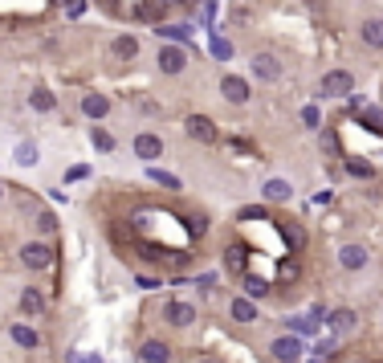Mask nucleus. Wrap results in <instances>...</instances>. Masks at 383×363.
I'll list each match as a JSON object with an SVG mask.
<instances>
[{"label": "nucleus", "instance_id": "obj_10", "mask_svg": "<svg viewBox=\"0 0 383 363\" xmlns=\"http://www.w3.org/2000/svg\"><path fill=\"white\" fill-rule=\"evenodd\" d=\"M224 269L236 274V278H245V269H249V249H245V245H229V249H224Z\"/></svg>", "mask_w": 383, "mask_h": 363}, {"label": "nucleus", "instance_id": "obj_5", "mask_svg": "<svg viewBox=\"0 0 383 363\" xmlns=\"http://www.w3.org/2000/svg\"><path fill=\"white\" fill-rule=\"evenodd\" d=\"M269 351H273V359L278 363H298L302 359V339L298 335H282V339L269 343Z\"/></svg>", "mask_w": 383, "mask_h": 363}, {"label": "nucleus", "instance_id": "obj_34", "mask_svg": "<svg viewBox=\"0 0 383 363\" xmlns=\"http://www.w3.org/2000/svg\"><path fill=\"white\" fill-rule=\"evenodd\" d=\"M37 229L53 233V229H57V216H53V213H37Z\"/></svg>", "mask_w": 383, "mask_h": 363}, {"label": "nucleus", "instance_id": "obj_29", "mask_svg": "<svg viewBox=\"0 0 383 363\" xmlns=\"http://www.w3.org/2000/svg\"><path fill=\"white\" fill-rule=\"evenodd\" d=\"M347 172L350 176H359V180H371V176H375V167L363 164V160H347Z\"/></svg>", "mask_w": 383, "mask_h": 363}, {"label": "nucleus", "instance_id": "obj_32", "mask_svg": "<svg viewBox=\"0 0 383 363\" xmlns=\"http://www.w3.org/2000/svg\"><path fill=\"white\" fill-rule=\"evenodd\" d=\"M245 290H249V298H265L269 294V286L261 278H249V274H245Z\"/></svg>", "mask_w": 383, "mask_h": 363}, {"label": "nucleus", "instance_id": "obj_6", "mask_svg": "<svg viewBox=\"0 0 383 363\" xmlns=\"http://www.w3.org/2000/svg\"><path fill=\"white\" fill-rule=\"evenodd\" d=\"M135 155H139L143 164H155V160L164 155V139H159V135H151V131L135 135Z\"/></svg>", "mask_w": 383, "mask_h": 363}, {"label": "nucleus", "instance_id": "obj_3", "mask_svg": "<svg viewBox=\"0 0 383 363\" xmlns=\"http://www.w3.org/2000/svg\"><path fill=\"white\" fill-rule=\"evenodd\" d=\"M253 78L257 82H278L282 78V57L278 53H257L253 57Z\"/></svg>", "mask_w": 383, "mask_h": 363}, {"label": "nucleus", "instance_id": "obj_16", "mask_svg": "<svg viewBox=\"0 0 383 363\" xmlns=\"http://www.w3.org/2000/svg\"><path fill=\"white\" fill-rule=\"evenodd\" d=\"M110 53H115V57H122V62L139 57V37H131V33H118L115 41H110Z\"/></svg>", "mask_w": 383, "mask_h": 363}, {"label": "nucleus", "instance_id": "obj_30", "mask_svg": "<svg viewBox=\"0 0 383 363\" xmlns=\"http://www.w3.org/2000/svg\"><path fill=\"white\" fill-rule=\"evenodd\" d=\"M212 57H217V62H229V57H233V45H229L224 37H212Z\"/></svg>", "mask_w": 383, "mask_h": 363}, {"label": "nucleus", "instance_id": "obj_27", "mask_svg": "<svg viewBox=\"0 0 383 363\" xmlns=\"http://www.w3.org/2000/svg\"><path fill=\"white\" fill-rule=\"evenodd\" d=\"M90 143H94L98 151H115V135L102 131V127H94V131H90Z\"/></svg>", "mask_w": 383, "mask_h": 363}, {"label": "nucleus", "instance_id": "obj_7", "mask_svg": "<svg viewBox=\"0 0 383 363\" xmlns=\"http://www.w3.org/2000/svg\"><path fill=\"white\" fill-rule=\"evenodd\" d=\"M155 62H159L164 74H183V66H188V50H183V45H164Z\"/></svg>", "mask_w": 383, "mask_h": 363}, {"label": "nucleus", "instance_id": "obj_43", "mask_svg": "<svg viewBox=\"0 0 383 363\" xmlns=\"http://www.w3.org/2000/svg\"><path fill=\"white\" fill-rule=\"evenodd\" d=\"M53 4H74V0H53Z\"/></svg>", "mask_w": 383, "mask_h": 363}, {"label": "nucleus", "instance_id": "obj_15", "mask_svg": "<svg viewBox=\"0 0 383 363\" xmlns=\"http://www.w3.org/2000/svg\"><path fill=\"white\" fill-rule=\"evenodd\" d=\"M359 37H363V45H371V50H383V17H371L359 25Z\"/></svg>", "mask_w": 383, "mask_h": 363}, {"label": "nucleus", "instance_id": "obj_35", "mask_svg": "<svg viewBox=\"0 0 383 363\" xmlns=\"http://www.w3.org/2000/svg\"><path fill=\"white\" fill-rule=\"evenodd\" d=\"M302 123H306L310 131H318V127H322V123H318V106H306V111H302Z\"/></svg>", "mask_w": 383, "mask_h": 363}, {"label": "nucleus", "instance_id": "obj_41", "mask_svg": "<svg viewBox=\"0 0 383 363\" xmlns=\"http://www.w3.org/2000/svg\"><path fill=\"white\" fill-rule=\"evenodd\" d=\"M306 4H310V9H314V13H318V9H322V4H326V0H306Z\"/></svg>", "mask_w": 383, "mask_h": 363}, {"label": "nucleus", "instance_id": "obj_9", "mask_svg": "<svg viewBox=\"0 0 383 363\" xmlns=\"http://www.w3.org/2000/svg\"><path fill=\"white\" fill-rule=\"evenodd\" d=\"M220 94L229 102H236V106H245V102H249V82L236 78V74H229V78H220Z\"/></svg>", "mask_w": 383, "mask_h": 363}, {"label": "nucleus", "instance_id": "obj_28", "mask_svg": "<svg viewBox=\"0 0 383 363\" xmlns=\"http://www.w3.org/2000/svg\"><path fill=\"white\" fill-rule=\"evenodd\" d=\"M183 229H188L192 241H200L204 233H208V220H204V216H188V220H183Z\"/></svg>", "mask_w": 383, "mask_h": 363}, {"label": "nucleus", "instance_id": "obj_14", "mask_svg": "<svg viewBox=\"0 0 383 363\" xmlns=\"http://www.w3.org/2000/svg\"><path fill=\"white\" fill-rule=\"evenodd\" d=\"M171 9L167 0H143L135 13H139V21H147V25H164V13Z\"/></svg>", "mask_w": 383, "mask_h": 363}, {"label": "nucleus", "instance_id": "obj_2", "mask_svg": "<svg viewBox=\"0 0 383 363\" xmlns=\"http://www.w3.org/2000/svg\"><path fill=\"white\" fill-rule=\"evenodd\" d=\"M183 131H188V139H196V143H220V131H217V123L208 115H188L183 118Z\"/></svg>", "mask_w": 383, "mask_h": 363}, {"label": "nucleus", "instance_id": "obj_40", "mask_svg": "<svg viewBox=\"0 0 383 363\" xmlns=\"http://www.w3.org/2000/svg\"><path fill=\"white\" fill-rule=\"evenodd\" d=\"M171 9H192V0H167Z\"/></svg>", "mask_w": 383, "mask_h": 363}, {"label": "nucleus", "instance_id": "obj_31", "mask_svg": "<svg viewBox=\"0 0 383 363\" xmlns=\"http://www.w3.org/2000/svg\"><path fill=\"white\" fill-rule=\"evenodd\" d=\"M363 123L371 127V131H383V111H375V106H363Z\"/></svg>", "mask_w": 383, "mask_h": 363}, {"label": "nucleus", "instance_id": "obj_23", "mask_svg": "<svg viewBox=\"0 0 383 363\" xmlns=\"http://www.w3.org/2000/svg\"><path fill=\"white\" fill-rule=\"evenodd\" d=\"M29 106H33V111H41V115H50L53 106H57V99H53L45 86H37L33 94H29Z\"/></svg>", "mask_w": 383, "mask_h": 363}, {"label": "nucleus", "instance_id": "obj_33", "mask_svg": "<svg viewBox=\"0 0 383 363\" xmlns=\"http://www.w3.org/2000/svg\"><path fill=\"white\" fill-rule=\"evenodd\" d=\"M269 208L265 204H249V208H241V220H265Z\"/></svg>", "mask_w": 383, "mask_h": 363}, {"label": "nucleus", "instance_id": "obj_21", "mask_svg": "<svg viewBox=\"0 0 383 363\" xmlns=\"http://www.w3.org/2000/svg\"><path fill=\"white\" fill-rule=\"evenodd\" d=\"M147 176H151V184H159V188H167V192H180L183 188L180 176H171V172H164V167H155V164L147 167Z\"/></svg>", "mask_w": 383, "mask_h": 363}, {"label": "nucleus", "instance_id": "obj_42", "mask_svg": "<svg viewBox=\"0 0 383 363\" xmlns=\"http://www.w3.org/2000/svg\"><path fill=\"white\" fill-rule=\"evenodd\" d=\"M74 359H78V355H74ZM78 363H102L98 355H90V359H78Z\"/></svg>", "mask_w": 383, "mask_h": 363}, {"label": "nucleus", "instance_id": "obj_44", "mask_svg": "<svg viewBox=\"0 0 383 363\" xmlns=\"http://www.w3.org/2000/svg\"><path fill=\"white\" fill-rule=\"evenodd\" d=\"M200 363H217V359H200Z\"/></svg>", "mask_w": 383, "mask_h": 363}, {"label": "nucleus", "instance_id": "obj_19", "mask_svg": "<svg viewBox=\"0 0 383 363\" xmlns=\"http://www.w3.org/2000/svg\"><path fill=\"white\" fill-rule=\"evenodd\" d=\"M167 359H171V347L164 339H147L143 343V363H167Z\"/></svg>", "mask_w": 383, "mask_h": 363}, {"label": "nucleus", "instance_id": "obj_37", "mask_svg": "<svg viewBox=\"0 0 383 363\" xmlns=\"http://www.w3.org/2000/svg\"><path fill=\"white\" fill-rule=\"evenodd\" d=\"M139 290H159V278H147V274H143V278H139Z\"/></svg>", "mask_w": 383, "mask_h": 363}, {"label": "nucleus", "instance_id": "obj_17", "mask_svg": "<svg viewBox=\"0 0 383 363\" xmlns=\"http://www.w3.org/2000/svg\"><path fill=\"white\" fill-rule=\"evenodd\" d=\"M278 229H282V237L290 241V249H294V253H302V249H306V229H302L298 220H278Z\"/></svg>", "mask_w": 383, "mask_h": 363}, {"label": "nucleus", "instance_id": "obj_8", "mask_svg": "<svg viewBox=\"0 0 383 363\" xmlns=\"http://www.w3.org/2000/svg\"><path fill=\"white\" fill-rule=\"evenodd\" d=\"M164 318H167V327H192L196 311H192V302H180V298H171V302L164 306Z\"/></svg>", "mask_w": 383, "mask_h": 363}, {"label": "nucleus", "instance_id": "obj_4", "mask_svg": "<svg viewBox=\"0 0 383 363\" xmlns=\"http://www.w3.org/2000/svg\"><path fill=\"white\" fill-rule=\"evenodd\" d=\"M21 262L29 265V269H50L53 265V249L45 241H29V245L21 249Z\"/></svg>", "mask_w": 383, "mask_h": 363}, {"label": "nucleus", "instance_id": "obj_24", "mask_svg": "<svg viewBox=\"0 0 383 363\" xmlns=\"http://www.w3.org/2000/svg\"><path fill=\"white\" fill-rule=\"evenodd\" d=\"M229 314H233L236 323H257V306H253L249 298H236L233 306H229Z\"/></svg>", "mask_w": 383, "mask_h": 363}, {"label": "nucleus", "instance_id": "obj_22", "mask_svg": "<svg viewBox=\"0 0 383 363\" xmlns=\"http://www.w3.org/2000/svg\"><path fill=\"white\" fill-rule=\"evenodd\" d=\"M21 311H25V314H41V311H45L41 290H33V286H29V290H21Z\"/></svg>", "mask_w": 383, "mask_h": 363}, {"label": "nucleus", "instance_id": "obj_36", "mask_svg": "<svg viewBox=\"0 0 383 363\" xmlns=\"http://www.w3.org/2000/svg\"><path fill=\"white\" fill-rule=\"evenodd\" d=\"M290 327H294V335H310V330H314V318H294Z\"/></svg>", "mask_w": 383, "mask_h": 363}, {"label": "nucleus", "instance_id": "obj_45", "mask_svg": "<svg viewBox=\"0 0 383 363\" xmlns=\"http://www.w3.org/2000/svg\"><path fill=\"white\" fill-rule=\"evenodd\" d=\"M0 196H4V192H0Z\"/></svg>", "mask_w": 383, "mask_h": 363}, {"label": "nucleus", "instance_id": "obj_1", "mask_svg": "<svg viewBox=\"0 0 383 363\" xmlns=\"http://www.w3.org/2000/svg\"><path fill=\"white\" fill-rule=\"evenodd\" d=\"M350 90H355V74H347V69H331V74H322V82H318V94H322V99H347Z\"/></svg>", "mask_w": 383, "mask_h": 363}, {"label": "nucleus", "instance_id": "obj_38", "mask_svg": "<svg viewBox=\"0 0 383 363\" xmlns=\"http://www.w3.org/2000/svg\"><path fill=\"white\" fill-rule=\"evenodd\" d=\"M86 176H90V167H69V184H74V180H86Z\"/></svg>", "mask_w": 383, "mask_h": 363}, {"label": "nucleus", "instance_id": "obj_11", "mask_svg": "<svg viewBox=\"0 0 383 363\" xmlns=\"http://www.w3.org/2000/svg\"><path fill=\"white\" fill-rule=\"evenodd\" d=\"M106 111H110V99L98 94V90H90V94L82 99V115L86 118H94V123H98V118H106Z\"/></svg>", "mask_w": 383, "mask_h": 363}, {"label": "nucleus", "instance_id": "obj_13", "mask_svg": "<svg viewBox=\"0 0 383 363\" xmlns=\"http://www.w3.org/2000/svg\"><path fill=\"white\" fill-rule=\"evenodd\" d=\"M261 196H265V204H285V200L294 196V188H290V180H265V188H261Z\"/></svg>", "mask_w": 383, "mask_h": 363}, {"label": "nucleus", "instance_id": "obj_20", "mask_svg": "<svg viewBox=\"0 0 383 363\" xmlns=\"http://www.w3.org/2000/svg\"><path fill=\"white\" fill-rule=\"evenodd\" d=\"M8 339H13L17 347H25V351H33V347L41 343V339H37V330H33V327H25V323H17V327H8Z\"/></svg>", "mask_w": 383, "mask_h": 363}, {"label": "nucleus", "instance_id": "obj_26", "mask_svg": "<svg viewBox=\"0 0 383 363\" xmlns=\"http://www.w3.org/2000/svg\"><path fill=\"white\" fill-rule=\"evenodd\" d=\"M17 164L21 167H33L37 164V143L29 139V143H17Z\"/></svg>", "mask_w": 383, "mask_h": 363}, {"label": "nucleus", "instance_id": "obj_39", "mask_svg": "<svg viewBox=\"0 0 383 363\" xmlns=\"http://www.w3.org/2000/svg\"><path fill=\"white\" fill-rule=\"evenodd\" d=\"M322 143H326V151H338V139H334V131L322 135Z\"/></svg>", "mask_w": 383, "mask_h": 363}, {"label": "nucleus", "instance_id": "obj_18", "mask_svg": "<svg viewBox=\"0 0 383 363\" xmlns=\"http://www.w3.org/2000/svg\"><path fill=\"white\" fill-rule=\"evenodd\" d=\"M338 265H343V269H363V265H367V249L363 245H343V249H338Z\"/></svg>", "mask_w": 383, "mask_h": 363}, {"label": "nucleus", "instance_id": "obj_12", "mask_svg": "<svg viewBox=\"0 0 383 363\" xmlns=\"http://www.w3.org/2000/svg\"><path fill=\"white\" fill-rule=\"evenodd\" d=\"M326 327H331L334 339H347L350 330H355V311H334V314H326Z\"/></svg>", "mask_w": 383, "mask_h": 363}, {"label": "nucleus", "instance_id": "obj_25", "mask_svg": "<svg viewBox=\"0 0 383 363\" xmlns=\"http://www.w3.org/2000/svg\"><path fill=\"white\" fill-rule=\"evenodd\" d=\"M159 37H171V41H180V45H188V37H192V29H183V25H151Z\"/></svg>", "mask_w": 383, "mask_h": 363}]
</instances>
